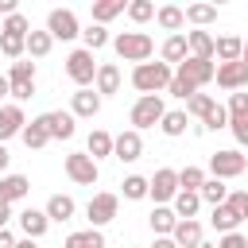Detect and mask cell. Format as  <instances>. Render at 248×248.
<instances>
[{
	"label": "cell",
	"mask_w": 248,
	"mask_h": 248,
	"mask_svg": "<svg viewBox=\"0 0 248 248\" xmlns=\"http://www.w3.org/2000/svg\"><path fill=\"white\" fill-rule=\"evenodd\" d=\"M174 70L167 62H140L132 70V85L140 89V97H163V89L170 85Z\"/></svg>",
	"instance_id": "6da1fadb"
},
{
	"label": "cell",
	"mask_w": 248,
	"mask_h": 248,
	"mask_svg": "<svg viewBox=\"0 0 248 248\" xmlns=\"http://www.w3.org/2000/svg\"><path fill=\"white\" fill-rule=\"evenodd\" d=\"M112 50L124 58V62H151V54H155V39L147 35V31H120L116 39H112Z\"/></svg>",
	"instance_id": "7a4b0ae2"
},
{
	"label": "cell",
	"mask_w": 248,
	"mask_h": 248,
	"mask_svg": "<svg viewBox=\"0 0 248 248\" xmlns=\"http://www.w3.org/2000/svg\"><path fill=\"white\" fill-rule=\"evenodd\" d=\"M244 170H248V155H240L236 147H225V151H213L209 155V178L229 182V178H240Z\"/></svg>",
	"instance_id": "3957f363"
},
{
	"label": "cell",
	"mask_w": 248,
	"mask_h": 248,
	"mask_svg": "<svg viewBox=\"0 0 248 248\" xmlns=\"http://www.w3.org/2000/svg\"><path fill=\"white\" fill-rule=\"evenodd\" d=\"M116 213H120V194H112V190L93 194L89 205H85V221H89V229H105Z\"/></svg>",
	"instance_id": "277c9868"
},
{
	"label": "cell",
	"mask_w": 248,
	"mask_h": 248,
	"mask_svg": "<svg viewBox=\"0 0 248 248\" xmlns=\"http://www.w3.org/2000/svg\"><path fill=\"white\" fill-rule=\"evenodd\" d=\"M66 74H70V81H74L78 89H89L93 78H97V62H93V54H89L85 46L70 50V54H66Z\"/></svg>",
	"instance_id": "5b68a950"
},
{
	"label": "cell",
	"mask_w": 248,
	"mask_h": 248,
	"mask_svg": "<svg viewBox=\"0 0 248 248\" xmlns=\"http://www.w3.org/2000/svg\"><path fill=\"white\" fill-rule=\"evenodd\" d=\"M163 112H167L163 97H136V105H132V112H128V120H132V132L155 128V124L163 120Z\"/></svg>",
	"instance_id": "8992f818"
},
{
	"label": "cell",
	"mask_w": 248,
	"mask_h": 248,
	"mask_svg": "<svg viewBox=\"0 0 248 248\" xmlns=\"http://www.w3.org/2000/svg\"><path fill=\"white\" fill-rule=\"evenodd\" d=\"M8 85H12V97H16V105H23V101H31L35 97V62H12V74H8Z\"/></svg>",
	"instance_id": "52a82bcc"
},
{
	"label": "cell",
	"mask_w": 248,
	"mask_h": 248,
	"mask_svg": "<svg viewBox=\"0 0 248 248\" xmlns=\"http://www.w3.org/2000/svg\"><path fill=\"white\" fill-rule=\"evenodd\" d=\"M62 167H66V178H70V182H78V186H93V182L101 178V167H97L85 151H70Z\"/></svg>",
	"instance_id": "ba28073f"
},
{
	"label": "cell",
	"mask_w": 248,
	"mask_h": 248,
	"mask_svg": "<svg viewBox=\"0 0 248 248\" xmlns=\"http://www.w3.org/2000/svg\"><path fill=\"white\" fill-rule=\"evenodd\" d=\"M174 194H178V170L159 167V170L147 178V198H151L155 205H167V202H174Z\"/></svg>",
	"instance_id": "9c48e42d"
},
{
	"label": "cell",
	"mask_w": 248,
	"mask_h": 248,
	"mask_svg": "<svg viewBox=\"0 0 248 248\" xmlns=\"http://www.w3.org/2000/svg\"><path fill=\"white\" fill-rule=\"evenodd\" d=\"M46 35H50V39H62V43L78 39V35H81L78 16H74L70 8H50V12H46Z\"/></svg>",
	"instance_id": "30bf717a"
},
{
	"label": "cell",
	"mask_w": 248,
	"mask_h": 248,
	"mask_svg": "<svg viewBox=\"0 0 248 248\" xmlns=\"http://www.w3.org/2000/svg\"><path fill=\"white\" fill-rule=\"evenodd\" d=\"M213 74H217V66H213V62H205V58H186V62H178V66H174V78H182V81H186V85H194V89L209 85V81H213Z\"/></svg>",
	"instance_id": "8fae6325"
},
{
	"label": "cell",
	"mask_w": 248,
	"mask_h": 248,
	"mask_svg": "<svg viewBox=\"0 0 248 248\" xmlns=\"http://www.w3.org/2000/svg\"><path fill=\"white\" fill-rule=\"evenodd\" d=\"M39 120H43V128H46V136H50V140H74V132H78V124H74V112H62V108H50V112H43Z\"/></svg>",
	"instance_id": "7c38bea8"
},
{
	"label": "cell",
	"mask_w": 248,
	"mask_h": 248,
	"mask_svg": "<svg viewBox=\"0 0 248 248\" xmlns=\"http://www.w3.org/2000/svg\"><path fill=\"white\" fill-rule=\"evenodd\" d=\"M213 81H217L221 89H229V93H236V89H248V66H244V62H217V74H213Z\"/></svg>",
	"instance_id": "4fadbf2b"
},
{
	"label": "cell",
	"mask_w": 248,
	"mask_h": 248,
	"mask_svg": "<svg viewBox=\"0 0 248 248\" xmlns=\"http://www.w3.org/2000/svg\"><path fill=\"white\" fill-rule=\"evenodd\" d=\"M143 155V136L140 132H120V136H112V159H120V163H136Z\"/></svg>",
	"instance_id": "5bb4252c"
},
{
	"label": "cell",
	"mask_w": 248,
	"mask_h": 248,
	"mask_svg": "<svg viewBox=\"0 0 248 248\" xmlns=\"http://www.w3.org/2000/svg\"><path fill=\"white\" fill-rule=\"evenodd\" d=\"M31 194V178L27 174H0V202L4 205H16Z\"/></svg>",
	"instance_id": "9a60e30c"
},
{
	"label": "cell",
	"mask_w": 248,
	"mask_h": 248,
	"mask_svg": "<svg viewBox=\"0 0 248 248\" xmlns=\"http://www.w3.org/2000/svg\"><path fill=\"white\" fill-rule=\"evenodd\" d=\"M23 124H27V116H23V105H0V143H8L12 136H19L23 132Z\"/></svg>",
	"instance_id": "2e32d148"
},
{
	"label": "cell",
	"mask_w": 248,
	"mask_h": 248,
	"mask_svg": "<svg viewBox=\"0 0 248 248\" xmlns=\"http://www.w3.org/2000/svg\"><path fill=\"white\" fill-rule=\"evenodd\" d=\"M70 112H74V120L81 116V120H93L97 112H101V93L97 89H78L74 97H70Z\"/></svg>",
	"instance_id": "e0dca14e"
},
{
	"label": "cell",
	"mask_w": 248,
	"mask_h": 248,
	"mask_svg": "<svg viewBox=\"0 0 248 248\" xmlns=\"http://www.w3.org/2000/svg\"><path fill=\"white\" fill-rule=\"evenodd\" d=\"M240 221H244V217H240V209H236V205H229V202H221V205H213V209H209V225H213L221 236H225V232H236V229H240Z\"/></svg>",
	"instance_id": "ac0fdd59"
},
{
	"label": "cell",
	"mask_w": 248,
	"mask_h": 248,
	"mask_svg": "<svg viewBox=\"0 0 248 248\" xmlns=\"http://www.w3.org/2000/svg\"><path fill=\"white\" fill-rule=\"evenodd\" d=\"M16 221H19V232H23L27 240H43L46 229H50V221H46L43 209H23V213H16Z\"/></svg>",
	"instance_id": "d6986e66"
},
{
	"label": "cell",
	"mask_w": 248,
	"mask_h": 248,
	"mask_svg": "<svg viewBox=\"0 0 248 248\" xmlns=\"http://www.w3.org/2000/svg\"><path fill=\"white\" fill-rule=\"evenodd\" d=\"M190 58V50H186V31H178V35H167L163 39V46H159V62H167L170 70L178 66V62H186Z\"/></svg>",
	"instance_id": "ffe728a7"
},
{
	"label": "cell",
	"mask_w": 248,
	"mask_h": 248,
	"mask_svg": "<svg viewBox=\"0 0 248 248\" xmlns=\"http://www.w3.org/2000/svg\"><path fill=\"white\" fill-rule=\"evenodd\" d=\"M93 89H97L101 97H112V93H120V70H116V62H97Z\"/></svg>",
	"instance_id": "44dd1931"
},
{
	"label": "cell",
	"mask_w": 248,
	"mask_h": 248,
	"mask_svg": "<svg viewBox=\"0 0 248 248\" xmlns=\"http://www.w3.org/2000/svg\"><path fill=\"white\" fill-rule=\"evenodd\" d=\"M85 155H89L93 163L112 159V136H108L105 128H93V132H89V140H85Z\"/></svg>",
	"instance_id": "7402d4cb"
},
{
	"label": "cell",
	"mask_w": 248,
	"mask_h": 248,
	"mask_svg": "<svg viewBox=\"0 0 248 248\" xmlns=\"http://www.w3.org/2000/svg\"><path fill=\"white\" fill-rule=\"evenodd\" d=\"M170 209H174V217H178V221H198L202 198H198L194 190H178V194H174V202H170Z\"/></svg>",
	"instance_id": "603a6c76"
},
{
	"label": "cell",
	"mask_w": 248,
	"mask_h": 248,
	"mask_svg": "<svg viewBox=\"0 0 248 248\" xmlns=\"http://www.w3.org/2000/svg\"><path fill=\"white\" fill-rule=\"evenodd\" d=\"M43 213H46V221H58V225H62V221H70V217L78 213V205H74V198H70V194H50Z\"/></svg>",
	"instance_id": "cb8c5ba5"
},
{
	"label": "cell",
	"mask_w": 248,
	"mask_h": 248,
	"mask_svg": "<svg viewBox=\"0 0 248 248\" xmlns=\"http://www.w3.org/2000/svg\"><path fill=\"white\" fill-rule=\"evenodd\" d=\"M186 50H190V58H205V62H213V35L209 31H186Z\"/></svg>",
	"instance_id": "d4e9b609"
},
{
	"label": "cell",
	"mask_w": 248,
	"mask_h": 248,
	"mask_svg": "<svg viewBox=\"0 0 248 248\" xmlns=\"http://www.w3.org/2000/svg\"><path fill=\"white\" fill-rule=\"evenodd\" d=\"M202 221H178L174 225V232H170V240L178 244V248H198L202 244Z\"/></svg>",
	"instance_id": "484cf974"
},
{
	"label": "cell",
	"mask_w": 248,
	"mask_h": 248,
	"mask_svg": "<svg viewBox=\"0 0 248 248\" xmlns=\"http://www.w3.org/2000/svg\"><path fill=\"white\" fill-rule=\"evenodd\" d=\"M155 23H159L163 31H170V35H178V31L186 27V16H182L178 4H163V8H155Z\"/></svg>",
	"instance_id": "4316f807"
},
{
	"label": "cell",
	"mask_w": 248,
	"mask_h": 248,
	"mask_svg": "<svg viewBox=\"0 0 248 248\" xmlns=\"http://www.w3.org/2000/svg\"><path fill=\"white\" fill-rule=\"evenodd\" d=\"M159 128H163V136H170V140L186 136V128H190L186 108H167V112H163V120H159Z\"/></svg>",
	"instance_id": "83f0119b"
},
{
	"label": "cell",
	"mask_w": 248,
	"mask_h": 248,
	"mask_svg": "<svg viewBox=\"0 0 248 248\" xmlns=\"http://www.w3.org/2000/svg\"><path fill=\"white\" fill-rule=\"evenodd\" d=\"M147 225H151V232H155V236H170V232H174V225H178V217H174V209H170V205H155V209H151V217H147Z\"/></svg>",
	"instance_id": "f1b7e54d"
},
{
	"label": "cell",
	"mask_w": 248,
	"mask_h": 248,
	"mask_svg": "<svg viewBox=\"0 0 248 248\" xmlns=\"http://www.w3.org/2000/svg\"><path fill=\"white\" fill-rule=\"evenodd\" d=\"M240 46H244V39L221 35V39H213V58L217 62H240Z\"/></svg>",
	"instance_id": "f546056e"
},
{
	"label": "cell",
	"mask_w": 248,
	"mask_h": 248,
	"mask_svg": "<svg viewBox=\"0 0 248 248\" xmlns=\"http://www.w3.org/2000/svg\"><path fill=\"white\" fill-rule=\"evenodd\" d=\"M198 198H202V205H221V202H229V186L221 182V178H205L202 182V190H198Z\"/></svg>",
	"instance_id": "4dcf8cb0"
},
{
	"label": "cell",
	"mask_w": 248,
	"mask_h": 248,
	"mask_svg": "<svg viewBox=\"0 0 248 248\" xmlns=\"http://www.w3.org/2000/svg\"><path fill=\"white\" fill-rule=\"evenodd\" d=\"M62 248H105V232L101 229H78V232L66 236Z\"/></svg>",
	"instance_id": "1f68e13d"
},
{
	"label": "cell",
	"mask_w": 248,
	"mask_h": 248,
	"mask_svg": "<svg viewBox=\"0 0 248 248\" xmlns=\"http://www.w3.org/2000/svg\"><path fill=\"white\" fill-rule=\"evenodd\" d=\"M89 12H93V23H101V27H105L108 19H116L120 12H128V4H124V0H93V8H89Z\"/></svg>",
	"instance_id": "d6a6232c"
},
{
	"label": "cell",
	"mask_w": 248,
	"mask_h": 248,
	"mask_svg": "<svg viewBox=\"0 0 248 248\" xmlns=\"http://www.w3.org/2000/svg\"><path fill=\"white\" fill-rule=\"evenodd\" d=\"M19 140H23V143H27L31 151H39V147H46V143H50V136H46V128H43V120H39V116L23 124V132H19Z\"/></svg>",
	"instance_id": "836d02e7"
},
{
	"label": "cell",
	"mask_w": 248,
	"mask_h": 248,
	"mask_svg": "<svg viewBox=\"0 0 248 248\" xmlns=\"http://www.w3.org/2000/svg\"><path fill=\"white\" fill-rule=\"evenodd\" d=\"M182 16H186V23H194L198 31H205V27L217 19V8H213V4H190Z\"/></svg>",
	"instance_id": "e575fe53"
},
{
	"label": "cell",
	"mask_w": 248,
	"mask_h": 248,
	"mask_svg": "<svg viewBox=\"0 0 248 248\" xmlns=\"http://www.w3.org/2000/svg\"><path fill=\"white\" fill-rule=\"evenodd\" d=\"M81 39H85V50H89V54H97V50H105V46L112 43L108 27H101V23H89V27L81 31Z\"/></svg>",
	"instance_id": "d590c367"
},
{
	"label": "cell",
	"mask_w": 248,
	"mask_h": 248,
	"mask_svg": "<svg viewBox=\"0 0 248 248\" xmlns=\"http://www.w3.org/2000/svg\"><path fill=\"white\" fill-rule=\"evenodd\" d=\"M50 46H54V39L46 35V27H43V31H35V27H31V35H27V54H31V58H46V54H50Z\"/></svg>",
	"instance_id": "8d00e7d4"
},
{
	"label": "cell",
	"mask_w": 248,
	"mask_h": 248,
	"mask_svg": "<svg viewBox=\"0 0 248 248\" xmlns=\"http://www.w3.org/2000/svg\"><path fill=\"white\" fill-rule=\"evenodd\" d=\"M120 194H124L128 202H143V198H147V178H143V174H128V178L120 182Z\"/></svg>",
	"instance_id": "74e56055"
},
{
	"label": "cell",
	"mask_w": 248,
	"mask_h": 248,
	"mask_svg": "<svg viewBox=\"0 0 248 248\" xmlns=\"http://www.w3.org/2000/svg\"><path fill=\"white\" fill-rule=\"evenodd\" d=\"M205 178H209V174H205L202 167H182V170H178V190H194V194H198Z\"/></svg>",
	"instance_id": "f35d334b"
},
{
	"label": "cell",
	"mask_w": 248,
	"mask_h": 248,
	"mask_svg": "<svg viewBox=\"0 0 248 248\" xmlns=\"http://www.w3.org/2000/svg\"><path fill=\"white\" fill-rule=\"evenodd\" d=\"M0 35H19V39H27V35H31V23H27V16H23V12L8 16V19L0 23Z\"/></svg>",
	"instance_id": "ab89813d"
},
{
	"label": "cell",
	"mask_w": 248,
	"mask_h": 248,
	"mask_svg": "<svg viewBox=\"0 0 248 248\" xmlns=\"http://www.w3.org/2000/svg\"><path fill=\"white\" fill-rule=\"evenodd\" d=\"M221 128H229V112H225V105H213L202 116V132H221Z\"/></svg>",
	"instance_id": "60d3db41"
},
{
	"label": "cell",
	"mask_w": 248,
	"mask_h": 248,
	"mask_svg": "<svg viewBox=\"0 0 248 248\" xmlns=\"http://www.w3.org/2000/svg\"><path fill=\"white\" fill-rule=\"evenodd\" d=\"M128 19H132V23L155 19V4H151V0H132V4H128Z\"/></svg>",
	"instance_id": "b9f144b4"
},
{
	"label": "cell",
	"mask_w": 248,
	"mask_h": 248,
	"mask_svg": "<svg viewBox=\"0 0 248 248\" xmlns=\"http://www.w3.org/2000/svg\"><path fill=\"white\" fill-rule=\"evenodd\" d=\"M0 50H4L8 58L19 62V58L27 54V39H19V35H0Z\"/></svg>",
	"instance_id": "7bdbcfd3"
},
{
	"label": "cell",
	"mask_w": 248,
	"mask_h": 248,
	"mask_svg": "<svg viewBox=\"0 0 248 248\" xmlns=\"http://www.w3.org/2000/svg\"><path fill=\"white\" fill-rule=\"evenodd\" d=\"M213 105H217V101H213L209 93H194V97L186 101V116H198V120H202V116H205Z\"/></svg>",
	"instance_id": "ee69618b"
},
{
	"label": "cell",
	"mask_w": 248,
	"mask_h": 248,
	"mask_svg": "<svg viewBox=\"0 0 248 248\" xmlns=\"http://www.w3.org/2000/svg\"><path fill=\"white\" fill-rule=\"evenodd\" d=\"M225 112H229V120H232V116H248V89H236V93H229V105H225Z\"/></svg>",
	"instance_id": "f6af8a7d"
},
{
	"label": "cell",
	"mask_w": 248,
	"mask_h": 248,
	"mask_svg": "<svg viewBox=\"0 0 248 248\" xmlns=\"http://www.w3.org/2000/svg\"><path fill=\"white\" fill-rule=\"evenodd\" d=\"M229 132H232V140H236L240 147H248V116H232V120H229Z\"/></svg>",
	"instance_id": "bcb514c9"
},
{
	"label": "cell",
	"mask_w": 248,
	"mask_h": 248,
	"mask_svg": "<svg viewBox=\"0 0 248 248\" xmlns=\"http://www.w3.org/2000/svg\"><path fill=\"white\" fill-rule=\"evenodd\" d=\"M167 93H170V97H178V101H190V97H194L198 89H194V85H186L182 78H170V85H167Z\"/></svg>",
	"instance_id": "7dc6e473"
},
{
	"label": "cell",
	"mask_w": 248,
	"mask_h": 248,
	"mask_svg": "<svg viewBox=\"0 0 248 248\" xmlns=\"http://www.w3.org/2000/svg\"><path fill=\"white\" fill-rule=\"evenodd\" d=\"M217 248H248V236L236 229V232H225L221 240H217Z\"/></svg>",
	"instance_id": "c3c4849f"
},
{
	"label": "cell",
	"mask_w": 248,
	"mask_h": 248,
	"mask_svg": "<svg viewBox=\"0 0 248 248\" xmlns=\"http://www.w3.org/2000/svg\"><path fill=\"white\" fill-rule=\"evenodd\" d=\"M8 221H12V205L0 202V229H8Z\"/></svg>",
	"instance_id": "681fc988"
},
{
	"label": "cell",
	"mask_w": 248,
	"mask_h": 248,
	"mask_svg": "<svg viewBox=\"0 0 248 248\" xmlns=\"http://www.w3.org/2000/svg\"><path fill=\"white\" fill-rule=\"evenodd\" d=\"M0 248H16V236L8 229H0Z\"/></svg>",
	"instance_id": "f907efd6"
},
{
	"label": "cell",
	"mask_w": 248,
	"mask_h": 248,
	"mask_svg": "<svg viewBox=\"0 0 248 248\" xmlns=\"http://www.w3.org/2000/svg\"><path fill=\"white\" fill-rule=\"evenodd\" d=\"M8 163H12V155H8V147L0 143V174H8Z\"/></svg>",
	"instance_id": "816d5d0a"
},
{
	"label": "cell",
	"mask_w": 248,
	"mask_h": 248,
	"mask_svg": "<svg viewBox=\"0 0 248 248\" xmlns=\"http://www.w3.org/2000/svg\"><path fill=\"white\" fill-rule=\"evenodd\" d=\"M151 248H178V244H174L170 236H155V244H151Z\"/></svg>",
	"instance_id": "f5cc1de1"
},
{
	"label": "cell",
	"mask_w": 248,
	"mask_h": 248,
	"mask_svg": "<svg viewBox=\"0 0 248 248\" xmlns=\"http://www.w3.org/2000/svg\"><path fill=\"white\" fill-rule=\"evenodd\" d=\"M4 97H12V85H8V78L0 74V101H4Z\"/></svg>",
	"instance_id": "db71d44e"
},
{
	"label": "cell",
	"mask_w": 248,
	"mask_h": 248,
	"mask_svg": "<svg viewBox=\"0 0 248 248\" xmlns=\"http://www.w3.org/2000/svg\"><path fill=\"white\" fill-rule=\"evenodd\" d=\"M16 248H39V244H35V240H27V236H23V240H16Z\"/></svg>",
	"instance_id": "11a10c76"
},
{
	"label": "cell",
	"mask_w": 248,
	"mask_h": 248,
	"mask_svg": "<svg viewBox=\"0 0 248 248\" xmlns=\"http://www.w3.org/2000/svg\"><path fill=\"white\" fill-rule=\"evenodd\" d=\"M240 62H244V66H248V43H244V46H240Z\"/></svg>",
	"instance_id": "9f6ffc18"
},
{
	"label": "cell",
	"mask_w": 248,
	"mask_h": 248,
	"mask_svg": "<svg viewBox=\"0 0 248 248\" xmlns=\"http://www.w3.org/2000/svg\"><path fill=\"white\" fill-rule=\"evenodd\" d=\"M198 248H205V244H198Z\"/></svg>",
	"instance_id": "6f0895ef"
},
{
	"label": "cell",
	"mask_w": 248,
	"mask_h": 248,
	"mask_svg": "<svg viewBox=\"0 0 248 248\" xmlns=\"http://www.w3.org/2000/svg\"><path fill=\"white\" fill-rule=\"evenodd\" d=\"M132 248H140V244H132Z\"/></svg>",
	"instance_id": "680465c9"
},
{
	"label": "cell",
	"mask_w": 248,
	"mask_h": 248,
	"mask_svg": "<svg viewBox=\"0 0 248 248\" xmlns=\"http://www.w3.org/2000/svg\"><path fill=\"white\" fill-rule=\"evenodd\" d=\"M0 23H4V19H0Z\"/></svg>",
	"instance_id": "91938a15"
}]
</instances>
